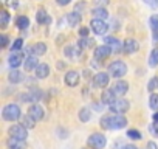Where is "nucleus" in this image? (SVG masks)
I'll use <instances>...</instances> for the list:
<instances>
[{
	"label": "nucleus",
	"mask_w": 158,
	"mask_h": 149,
	"mask_svg": "<svg viewBox=\"0 0 158 149\" xmlns=\"http://www.w3.org/2000/svg\"><path fill=\"white\" fill-rule=\"evenodd\" d=\"M153 121L158 123V112H155V115H153Z\"/></svg>",
	"instance_id": "46"
},
{
	"label": "nucleus",
	"mask_w": 158,
	"mask_h": 149,
	"mask_svg": "<svg viewBox=\"0 0 158 149\" xmlns=\"http://www.w3.org/2000/svg\"><path fill=\"white\" fill-rule=\"evenodd\" d=\"M107 144V138L102 134H92L87 140V146L90 149H104Z\"/></svg>",
	"instance_id": "4"
},
{
	"label": "nucleus",
	"mask_w": 158,
	"mask_h": 149,
	"mask_svg": "<svg viewBox=\"0 0 158 149\" xmlns=\"http://www.w3.org/2000/svg\"><path fill=\"white\" fill-rule=\"evenodd\" d=\"M153 42H158V33H153Z\"/></svg>",
	"instance_id": "45"
},
{
	"label": "nucleus",
	"mask_w": 158,
	"mask_h": 149,
	"mask_svg": "<svg viewBox=\"0 0 158 149\" xmlns=\"http://www.w3.org/2000/svg\"><path fill=\"white\" fill-rule=\"evenodd\" d=\"M149 65L150 67H156L158 65V47L152 50V53L149 56Z\"/></svg>",
	"instance_id": "29"
},
{
	"label": "nucleus",
	"mask_w": 158,
	"mask_h": 149,
	"mask_svg": "<svg viewBox=\"0 0 158 149\" xmlns=\"http://www.w3.org/2000/svg\"><path fill=\"white\" fill-rule=\"evenodd\" d=\"M112 53H113V51H112L110 47H107V45H101V47H98V48L95 50V59L104 61V59H107Z\"/></svg>",
	"instance_id": "12"
},
{
	"label": "nucleus",
	"mask_w": 158,
	"mask_h": 149,
	"mask_svg": "<svg viewBox=\"0 0 158 149\" xmlns=\"http://www.w3.org/2000/svg\"><path fill=\"white\" fill-rule=\"evenodd\" d=\"M77 44L81 45L82 50H85V48H89V47H93V45H95V40H93L92 37H81V40H79Z\"/></svg>",
	"instance_id": "30"
},
{
	"label": "nucleus",
	"mask_w": 158,
	"mask_h": 149,
	"mask_svg": "<svg viewBox=\"0 0 158 149\" xmlns=\"http://www.w3.org/2000/svg\"><path fill=\"white\" fill-rule=\"evenodd\" d=\"M104 42H106V45H107V47H110V48H112V51H113V53H119V51H123V44H121L116 37L107 36V37H104Z\"/></svg>",
	"instance_id": "10"
},
{
	"label": "nucleus",
	"mask_w": 158,
	"mask_h": 149,
	"mask_svg": "<svg viewBox=\"0 0 158 149\" xmlns=\"http://www.w3.org/2000/svg\"><path fill=\"white\" fill-rule=\"evenodd\" d=\"M101 101H102V104H109V106H112V104L116 101V95L113 93V90H112V89H107V90H104V92H102Z\"/></svg>",
	"instance_id": "16"
},
{
	"label": "nucleus",
	"mask_w": 158,
	"mask_h": 149,
	"mask_svg": "<svg viewBox=\"0 0 158 149\" xmlns=\"http://www.w3.org/2000/svg\"><path fill=\"white\" fill-rule=\"evenodd\" d=\"M144 2H146L147 5H150L152 8H155V6L158 5V2H156V0H144Z\"/></svg>",
	"instance_id": "42"
},
{
	"label": "nucleus",
	"mask_w": 158,
	"mask_h": 149,
	"mask_svg": "<svg viewBox=\"0 0 158 149\" xmlns=\"http://www.w3.org/2000/svg\"><path fill=\"white\" fill-rule=\"evenodd\" d=\"M149 129H150V132H152L155 137H158V123H155V121H153V123L150 124V127H149Z\"/></svg>",
	"instance_id": "38"
},
{
	"label": "nucleus",
	"mask_w": 158,
	"mask_h": 149,
	"mask_svg": "<svg viewBox=\"0 0 158 149\" xmlns=\"http://www.w3.org/2000/svg\"><path fill=\"white\" fill-rule=\"evenodd\" d=\"M110 110L113 113H118V115H124L129 109H130V103L127 100H116L112 106H109Z\"/></svg>",
	"instance_id": "6"
},
{
	"label": "nucleus",
	"mask_w": 158,
	"mask_h": 149,
	"mask_svg": "<svg viewBox=\"0 0 158 149\" xmlns=\"http://www.w3.org/2000/svg\"><path fill=\"white\" fill-rule=\"evenodd\" d=\"M6 149H27L25 143L16 138H8L6 140Z\"/></svg>",
	"instance_id": "21"
},
{
	"label": "nucleus",
	"mask_w": 158,
	"mask_h": 149,
	"mask_svg": "<svg viewBox=\"0 0 158 149\" xmlns=\"http://www.w3.org/2000/svg\"><path fill=\"white\" fill-rule=\"evenodd\" d=\"M48 74H50V67L47 64H39V67L36 68V78L45 79Z\"/></svg>",
	"instance_id": "19"
},
{
	"label": "nucleus",
	"mask_w": 158,
	"mask_h": 149,
	"mask_svg": "<svg viewBox=\"0 0 158 149\" xmlns=\"http://www.w3.org/2000/svg\"><path fill=\"white\" fill-rule=\"evenodd\" d=\"M16 25H17L19 30H27V28L30 27V19H28L27 16H19V17L16 19Z\"/></svg>",
	"instance_id": "26"
},
{
	"label": "nucleus",
	"mask_w": 158,
	"mask_h": 149,
	"mask_svg": "<svg viewBox=\"0 0 158 149\" xmlns=\"http://www.w3.org/2000/svg\"><path fill=\"white\" fill-rule=\"evenodd\" d=\"M67 20H68V25L70 27H76L81 23V14H79L77 11H73L67 16Z\"/></svg>",
	"instance_id": "22"
},
{
	"label": "nucleus",
	"mask_w": 158,
	"mask_h": 149,
	"mask_svg": "<svg viewBox=\"0 0 158 149\" xmlns=\"http://www.w3.org/2000/svg\"><path fill=\"white\" fill-rule=\"evenodd\" d=\"M36 20H37L39 23H50V22H51V17H48L47 11L40 8V10H37V13H36Z\"/></svg>",
	"instance_id": "23"
},
{
	"label": "nucleus",
	"mask_w": 158,
	"mask_h": 149,
	"mask_svg": "<svg viewBox=\"0 0 158 149\" xmlns=\"http://www.w3.org/2000/svg\"><path fill=\"white\" fill-rule=\"evenodd\" d=\"M65 84H67V86H70V87L77 86V84H79V73H77V71H74V70L67 71V74H65Z\"/></svg>",
	"instance_id": "14"
},
{
	"label": "nucleus",
	"mask_w": 158,
	"mask_h": 149,
	"mask_svg": "<svg viewBox=\"0 0 158 149\" xmlns=\"http://www.w3.org/2000/svg\"><path fill=\"white\" fill-rule=\"evenodd\" d=\"M6 45H8V36L6 34H2V36H0V47L5 48Z\"/></svg>",
	"instance_id": "37"
},
{
	"label": "nucleus",
	"mask_w": 158,
	"mask_h": 149,
	"mask_svg": "<svg viewBox=\"0 0 158 149\" xmlns=\"http://www.w3.org/2000/svg\"><path fill=\"white\" fill-rule=\"evenodd\" d=\"M127 137H129L130 140H141V138H143L141 132L136 130V129H130V130H127Z\"/></svg>",
	"instance_id": "32"
},
{
	"label": "nucleus",
	"mask_w": 158,
	"mask_h": 149,
	"mask_svg": "<svg viewBox=\"0 0 158 149\" xmlns=\"http://www.w3.org/2000/svg\"><path fill=\"white\" fill-rule=\"evenodd\" d=\"M40 98H42V92H40L39 89H31L30 92L20 95V101H22V103H36V104H37V101H39Z\"/></svg>",
	"instance_id": "8"
},
{
	"label": "nucleus",
	"mask_w": 158,
	"mask_h": 149,
	"mask_svg": "<svg viewBox=\"0 0 158 149\" xmlns=\"http://www.w3.org/2000/svg\"><path fill=\"white\" fill-rule=\"evenodd\" d=\"M28 115L33 117L36 121L42 120V118H44V109H42V106H39V104H33V106L28 109Z\"/></svg>",
	"instance_id": "15"
},
{
	"label": "nucleus",
	"mask_w": 158,
	"mask_h": 149,
	"mask_svg": "<svg viewBox=\"0 0 158 149\" xmlns=\"http://www.w3.org/2000/svg\"><path fill=\"white\" fill-rule=\"evenodd\" d=\"M121 149H138V147H136L135 144H124Z\"/></svg>",
	"instance_id": "44"
},
{
	"label": "nucleus",
	"mask_w": 158,
	"mask_h": 149,
	"mask_svg": "<svg viewBox=\"0 0 158 149\" xmlns=\"http://www.w3.org/2000/svg\"><path fill=\"white\" fill-rule=\"evenodd\" d=\"M89 33H90L89 28H81V30H79V34H81V37H89Z\"/></svg>",
	"instance_id": "39"
},
{
	"label": "nucleus",
	"mask_w": 158,
	"mask_h": 149,
	"mask_svg": "<svg viewBox=\"0 0 158 149\" xmlns=\"http://www.w3.org/2000/svg\"><path fill=\"white\" fill-rule=\"evenodd\" d=\"M90 25H92V30H93V33H95V34H98V36H102V34H106V33H107V30H109V25L106 23V20L93 19Z\"/></svg>",
	"instance_id": "9"
},
{
	"label": "nucleus",
	"mask_w": 158,
	"mask_h": 149,
	"mask_svg": "<svg viewBox=\"0 0 158 149\" xmlns=\"http://www.w3.org/2000/svg\"><path fill=\"white\" fill-rule=\"evenodd\" d=\"M158 89V78H152L150 81H149V84H147V90L149 92H153V90H156Z\"/></svg>",
	"instance_id": "36"
},
{
	"label": "nucleus",
	"mask_w": 158,
	"mask_h": 149,
	"mask_svg": "<svg viewBox=\"0 0 158 149\" xmlns=\"http://www.w3.org/2000/svg\"><path fill=\"white\" fill-rule=\"evenodd\" d=\"M127 73V65L123 61H113L109 65V74H112L113 78H121Z\"/></svg>",
	"instance_id": "3"
},
{
	"label": "nucleus",
	"mask_w": 158,
	"mask_h": 149,
	"mask_svg": "<svg viewBox=\"0 0 158 149\" xmlns=\"http://www.w3.org/2000/svg\"><path fill=\"white\" fill-rule=\"evenodd\" d=\"M37 62H39V61H37V56H28V57H25V62H23L25 70H27V71H30V70H36V68L39 67Z\"/></svg>",
	"instance_id": "18"
},
{
	"label": "nucleus",
	"mask_w": 158,
	"mask_h": 149,
	"mask_svg": "<svg viewBox=\"0 0 158 149\" xmlns=\"http://www.w3.org/2000/svg\"><path fill=\"white\" fill-rule=\"evenodd\" d=\"M92 14H93V17H95V19H99V20H106V19L109 17L107 10H106V8H101V6H99V8H95Z\"/></svg>",
	"instance_id": "25"
},
{
	"label": "nucleus",
	"mask_w": 158,
	"mask_h": 149,
	"mask_svg": "<svg viewBox=\"0 0 158 149\" xmlns=\"http://www.w3.org/2000/svg\"><path fill=\"white\" fill-rule=\"evenodd\" d=\"M110 74L109 73H104V71H98L95 76H93V86L96 87V89H104V87H107L109 86V78Z\"/></svg>",
	"instance_id": "7"
},
{
	"label": "nucleus",
	"mask_w": 158,
	"mask_h": 149,
	"mask_svg": "<svg viewBox=\"0 0 158 149\" xmlns=\"http://www.w3.org/2000/svg\"><path fill=\"white\" fill-rule=\"evenodd\" d=\"M34 124H36V120H34L33 117H30L28 113L22 118V126H23V127H27V129H33Z\"/></svg>",
	"instance_id": "28"
},
{
	"label": "nucleus",
	"mask_w": 158,
	"mask_h": 149,
	"mask_svg": "<svg viewBox=\"0 0 158 149\" xmlns=\"http://www.w3.org/2000/svg\"><path fill=\"white\" fill-rule=\"evenodd\" d=\"M31 48H33V54H34V56H42V54L47 53V45H45L44 42H37V44H34Z\"/></svg>",
	"instance_id": "24"
},
{
	"label": "nucleus",
	"mask_w": 158,
	"mask_h": 149,
	"mask_svg": "<svg viewBox=\"0 0 158 149\" xmlns=\"http://www.w3.org/2000/svg\"><path fill=\"white\" fill-rule=\"evenodd\" d=\"M8 22H10V14H8L5 10L0 11V27L6 28V27H8Z\"/></svg>",
	"instance_id": "31"
},
{
	"label": "nucleus",
	"mask_w": 158,
	"mask_h": 149,
	"mask_svg": "<svg viewBox=\"0 0 158 149\" xmlns=\"http://www.w3.org/2000/svg\"><path fill=\"white\" fill-rule=\"evenodd\" d=\"M127 126V118L118 113H107L101 118V127L106 130H118Z\"/></svg>",
	"instance_id": "1"
},
{
	"label": "nucleus",
	"mask_w": 158,
	"mask_h": 149,
	"mask_svg": "<svg viewBox=\"0 0 158 149\" xmlns=\"http://www.w3.org/2000/svg\"><path fill=\"white\" fill-rule=\"evenodd\" d=\"M149 25H150L153 33H158V16H152L149 19Z\"/></svg>",
	"instance_id": "35"
},
{
	"label": "nucleus",
	"mask_w": 158,
	"mask_h": 149,
	"mask_svg": "<svg viewBox=\"0 0 158 149\" xmlns=\"http://www.w3.org/2000/svg\"><path fill=\"white\" fill-rule=\"evenodd\" d=\"M8 134H10V138H16V140H20V141H25L27 137H28V129L23 127L22 124H14L8 129Z\"/></svg>",
	"instance_id": "5"
},
{
	"label": "nucleus",
	"mask_w": 158,
	"mask_h": 149,
	"mask_svg": "<svg viewBox=\"0 0 158 149\" xmlns=\"http://www.w3.org/2000/svg\"><path fill=\"white\" fill-rule=\"evenodd\" d=\"M56 2H57V5H60V6H65V5H68V3L71 2V0H56Z\"/></svg>",
	"instance_id": "43"
},
{
	"label": "nucleus",
	"mask_w": 158,
	"mask_h": 149,
	"mask_svg": "<svg viewBox=\"0 0 158 149\" xmlns=\"http://www.w3.org/2000/svg\"><path fill=\"white\" fill-rule=\"evenodd\" d=\"M8 62H10V67H11V68H17V67L23 62V54H22V53H11Z\"/></svg>",
	"instance_id": "17"
},
{
	"label": "nucleus",
	"mask_w": 158,
	"mask_h": 149,
	"mask_svg": "<svg viewBox=\"0 0 158 149\" xmlns=\"http://www.w3.org/2000/svg\"><path fill=\"white\" fill-rule=\"evenodd\" d=\"M17 3H19L17 0H6V5H8V6H13V8H16Z\"/></svg>",
	"instance_id": "41"
},
{
	"label": "nucleus",
	"mask_w": 158,
	"mask_h": 149,
	"mask_svg": "<svg viewBox=\"0 0 158 149\" xmlns=\"http://www.w3.org/2000/svg\"><path fill=\"white\" fill-rule=\"evenodd\" d=\"M90 118H92V110L89 107H82L81 112H79V120L82 123H87V121H90Z\"/></svg>",
	"instance_id": "27"
},
{
	"label": "nucleus",
	"mask_w": 158,
	"mask_h": 149,
	"mask_svg": "<svg viewBox=\"0 0 158 149\" xmlns=\"http://www.w3.org/2000/svg\"><path fill=\"white\" fill-rule=\"evenodd\" d=\"M112 90H113V93L116 96H124L127 93V90H129V84L126 81H118V83H115L112 86Z\"/></svg>",
	"instance_id": "13"
},
{
	"label": "nucleus",
	"mask_w": 158,
	"mask_h": 149,
	"mask_svg": "<svg viewBox=\"0 0 158 149\" xmlns=\"http://www.w3.org/2000/svg\"><path fill=\"white\" fill-rule=\"evenodd\" d=\"M22 45H23V40H22L20 37L16 39L14 44L11 45V51H13V53H19V50H22Z\"/></svg>",
	"instance_id": "34"
},
{
	"label": "nucleus",
	"mask_w": 158,
	"mask_h": 149,
	"mask_svg": "<svg viewBox=\"0 0 158 149\" xmlns=\"http://www.w3.org/2000/svg\"><path fill=\"white\" fill-rule=\"evenodd\" d=\"M2 115H3V120H6V121H16V120H19L22 117L20 107L17 104H14V103L6 104L3 107V110H2Z\"/></svg>",
	"instance_id": "2"
},
{
	"label": "nucleus",
	"mask_w": 158,
	"mask_h": 149,
	"mask_svg": "<svg viewBox=\"0 0 158 149\" xmlns=\"http://www.w3.org/2000/svg\"><path fill=\"white\" fill-rule=\"evenodd\" d=\"M8 79H10V83H13V84H19V83L23 81V73L19 71V70H11L10 74H8Z\"/></svg>",
	"instance_id": "20"
},
{
	"label": "nucleus",
	"mask_w": 158,
	"mask_h": 149,
	"mask_svg": "<svg viewBox=\"0 0 158 149\" xmlns=\"http://www.w3.org/2000/svg\"><path fill=\"white\" fill-rule=\"evenodd\" d=\"M146 149H158V146H156V143H155V141H149V143H147V146H146Z\"/></svg>",
	"instance_id": "40"
},
{
	"label": "nucleus",
	"mask_w": 158,
	"mask_h": 149,
	"mask_svg": "<svg viewBox=\"0 0 158 149\" xmlns=\"http://www.w3.org/2000/svg\"><path fill=\"white\" fill-rule=\"evenodd\" d=\"M138 48H139V44L135 39H126L123 44V51L126 54H132V53L138 51Z\"/></svg>",
	"instance_id": "11"
},
{
	"label": "nucleus",
	"mask_w": 158,
	"mask_h": 149,
	"mask_svg": "<svg viewBox=\"0 0 158 149\" xmlns=\"http://www.w3.org/2000/svg\"><path fill=\"white\" fill-rule=\"evenodd\" d=\"M149 106H150L153 110L158 109V95H156V93H152V95L149 96Z\"/></svg>",
	"instance_id": "33"
}]
</instances>
